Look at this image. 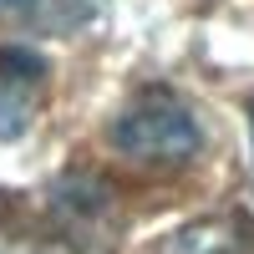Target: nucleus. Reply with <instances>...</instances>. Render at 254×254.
Here are the masks:
<instances>
[{"mask_svg": "<svg viewBox=\"0 0 254 254\" xmlns=\"http://www.w3.org/2000/svg\"><path fill=\"white\" fill-rule=\"evenodd\" d=\"M112 142H117V153L142 158V163H183L198 153L203 132L173 92H142L112 122Z\"/></svg>", "mask_w": 254, "mask_h": 254, "instance_id": "nucleus-1", "label": "nucleus"}, {"mask_svg": "<svg viewBox=\"0 0 254 254\" xmlns=\"http://www.w3.org/2000/svg\"><path fill=\"white\" fill-rule=\"evenodd\" d=\"M249 132H254V107H249Z\"/></svg>", "mask_w": 254, "mask_h": 254, "instance_id": "nucleus-4", "label": "nucleus"}, {"mask_svg": "<svg viewBox=\"0 0 254 254\" xmlns=\"http://www.w3.org/2000/svg\"><path fill=\"white\" fill-rule=\"evenodd\" d=\"M97 15V0H0V20L41 36H71Z\"/></svg>", "mask_w": 254, "mask_h": 254, "instance_id": "nucleus-3", "label": "nucleus"}, {"mask_svg": "<svg viewBox=\"0 0 254 254\" xmlns=\"http://www.w3.org/2000/svg\"><path fill=\"white\" fill-rule=\"evenodd\" d=\"M41 81H46V61L31 46L0 51V142L26 132V122L36 117V102H41Z\"/></svg>", "mask_w": 254, "mask_h": 254, "instance_id": "nucleus-2", "label": "nucleus"}]
</instances>
